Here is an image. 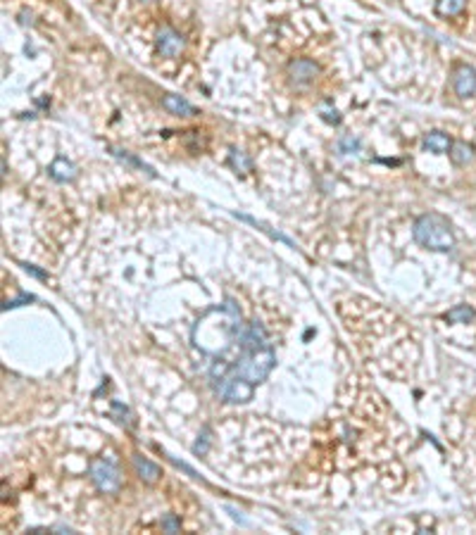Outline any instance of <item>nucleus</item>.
<instances>
[{"instance_id": "obj_1", "label": "nucleus", "mask_w": 476, "mask_h": 535, "mask_svg": "<svg viewBox=\"0 0 476 535\" xmlns=\"http://www.w3.org/2000/svg\"><path fill=\"white\" fill-rule=\"evenodd\" d=\"M243 316L234 298H226L221 305L205 312L193 326V345L205 355H224L236 345L243 331Z\"/></svg>"}, {"instance_id": "obj_2", "label": "nucleus", "mask_w": 476, "mask_h": 535, "mask_svg": "<svg viewBox=\"0 0 476 535\" xmlns=\"http://www.w3.org/2000/svg\"><path fill=\"white\" fill-rule=\"evenodd\" d=\"M412 236L422 248L431 252H450L455 248V233L450 221L443 215L436 212H426V215L417 217L412 224Z\"/></svg>"}, {"instance_id": "obj_3", "label": "nucleus", "mask_w": 476, "mask_h": 535, "mask_svg": "<svg viewBox=\"0 0 476 535\" xmlns=\"http://www.w3.org/2000/svg\"><path fill=\"white\" fill-rule=\"evenodd\" d=\"M274 367H277V355H274L272 345H265V347L241 350L238 360L231 364V371L238 373L241 378H246L252 386H257V383L267 381V376L272 373Z\"/></svg>"}, {"instance_id": "obj_4", "label": "nucleus", "mask_w": 476, "mask_h": 535, "mask_svg": "<svg viewBox=\"0 0 476 535\" xmlns=\"http://www.w3.org/2000/svg\"><path fill=\"white\" fill-rule=\"evenodd\" d=\"M212 386H215L217 395H219V397L224 400V402H229V404L250 402L252 391H255V386H252V383H248L246 378H241L234 371H229L224 378H219V381L212 383Z\"/></svg>"}, {"instance_id": "obj_5", "label": "nucleus", "mask_w": 476, "mask_h": 535, "mask_svg": "<svg viewBox=\"0 0 476 535\" xmlns=\"http://www.w3.org/2000/svg\"><path fill=\"white\" fill-rule=\"evenodd\" d=\"M89 476L93 481V485L98 488L105 495H115V492L122 488V474L112 461L107 459H93L89 466Z\"/></svg>"}, {"instance_id": "obj_6", "label": "nucleus", "mask_w": 476, "mask_h": 535, "mask_svg": "<svg viewBox=\"0 0 476 535\" xmlns=\"http://www.w3.org/2000/svg\"><path fill=\"white\" fill-rule=\"evenodd\" d=\"M319 76V65L307 57H300V60H293L288 65V81L291 86L296 88H303V86H310L314 79Z\"/></svg>"}, {"instance_id": "obj_7", "label": "nucleus", "mask_w": 476, "mask_h": 535, "mask_svg": "<svg viewBox=\"0 0 476 535\" xmlns=\"http://www.w3.org/2000/svg\"><path fill=\"white\" fill-rule=\"evenodd\" d=\"M155 45H158V53L162 57H177L184 50V36L172 27H162L155 36Z\"/></svg>"}, {"instance_id": "obj_8", "label": "nucleus", "mask_w": 476, "mask_h": 535, "mask_svg": "<svg viewBox=\"0 0 476 535\" xmlns=\"http://www.w3.org/2000/svg\"><path fill=\"white\" fill-rule=\"evenodd\" d=\"M453 91L457 98H472L476 93V69L469 65H457L453 69Z\"/></svg>"}, {"instance_id": "obj_9", "label": "nucleus", "mask_w": 476, "mask_h": 535, "mask_svg": "<svg viewBox=\"0 0 476 535\" xmlns=\"http://www.w3.org/2000/svg\"><path fill=\"white\" fill-rule=\"evenodd\" d=\"M133 469H136V476H138V479H141L143 483H148V485L158 483L160 476H162L160 466L155 464V461H150L148 457H143V455H133Z\"/></svg>"}, {"instance_id": "obj_10", "label": "nucleus", "mask_w": 476, "mask_h": 535, "mask_svg": "<svg viewBox=\"0 0 476 535\" xmlns=\"http://www.w3.org/2000/svg\"><path fill=\"white\" fill-rule=\"evenodd\" d=\"M162 107L169 114H177V117H195V114H198L195 105H191L186 98L177 96V93H167V96L162 98Z\"/></svg>"}, {"instance_id": "obj_11", "label": "nucleus", "mask_w": 476, "mask_h": 535, "mask_svg": "<svg viewBox=\"0 0 476 535\" xmlns=\"http://www.w3.org/2000/svg\"><path fill=\"white\" fill-rule=\"evenodd\" d=\"M453 138L448 136V133L443 131H429L426 136L422 138V148L429 150V153L433 155H446L450 153V148H453Z\"/></svg>"}, {"instance_id": "obj_12", "label": "nucleus", "mask_w": 476, "mask_h": 535, "mask_svg": "<svg viewBox=\"0 0 476 535\" xmlns=\"http://www.w3.org/2000/svg\"><path fill=\"white\" fill-rule=\"evenodd\" d=\"M48 174L53 181H58V184H69V181L76 179V167L74 162H69L67 157H55L53 164L48 167Z\"/></svg>"}, {"instance_id": "obj_13", "label": "nucleus", "mask_w": 476, "mask_h": 535, "mask_svg": "<svg viewBox=\"0 0 476 535\" xmlns=\"http://www.w3.org/2000/svg\"><path fill=\"white\" fill-rule=\"evenodd\" d=\"M448 155H450V160H453V164H457V167H464V164H469L474 160V148L469 143H464V141H455Z\"/></svg>"}, {"instance_id": "obj_14", "label": "nucleus", "mask_w": 476, "mask_h": 535, "mask_svg": "<svg viewBox=\"0 0 476 535\" xmlns=\"http://www.w3.org/2000/svg\"><path fill=\"white\" fill-rule=\"evenodd\" d=\"M443 319H446L448 324H472V321L476 319V309L469 307V305H457V307L446 312Z\"/></svg>"}, {"instance_id": "obj_15", "label": "nucleus", "mask_w": 476, "mask_h": 535, "mask_svg": "<svg viewBox=\"0 0 476 535\" xmlns=\"http://www.w3.org/2000/svg\"><path fill=\"white\" fill-rule=\"evenodd\" d=\"M226 162H229V167L234 169L236 174H248V171L252 169V160L248 157L243 150H238V148L229 150V160H226Z\"/></svg>"}, {"instance_id": "obj_16", "label": "nucleus", "mask_w": 476, "mask_h": 535, "mask_svg": "<svg viewBox=\"0 0 476 535\" xmlns=\"http://www.w3.org/2000/svg\"><path fill=\"white\" fill-rule=\"evenodd\" d=\"M112 155L119 160V162H124V164H129V167H133V169H141V171H146V174H150V176H155V169L150 167V164H146L143 160H138L136 155H131L129 150H117V148H112Z\"/></svg>"}, {"instance_id": "obj_17", "label": "nucleus", "mask_w": 476, "mask_h": 535, "mask_svg": "<svg viewBox=\"0 0 476 535\" xmlns=\"http://www.w3.org/2000/svg\"><path fill=\"white\" fill-rule=\"evenodd\" d=\"M467 8V0H436V12L441 17H457Z\"/></svg>"}, {"instance_id": "obj_18", "label": "nucleus", "mask_w": 476, "mask_h": 535, "mask_svg": "<svg viewBox=\"0 0 476 535\" xmlns=\"http://www.w3.org/2000/svg\"><path fill=\"white\" fill-rule=\"evenodd\" d=\"M238 219L241 221H246V224H252V226H257L260 231H265V233H269V236L274 238V241H281V243H286V245H291V248H296V243L291 241V238H286L283 233H279V231H272L267 224H262V221H257V219H252V217H248V215H236Z\"/></svg>"}, {"instance_id": "obj_19", "label": "nucleus", "mask_w": 476, "mask_h": 535, "mask_svg": "<svg viewBox=\"0 0 476 535\" xmlns=\"http://www.w3.org/2000/svg\"><path fill=\"white\" fill-rule=\"evenodd\" d=\"M112 419L124 426V428H131L133 422H131V412H129V407H124L122 402H112Z\"/></svg>"}, {"instance_id": "obj_20", "label": "nucleus", "mask_w": 476, "mask_h": 535, "mask_svg": "<svg viewBox=\"0 0 476 535\" xmlns=\"http://www.w3.org/2000/svg\"><path fill=\"white\" fill-rule=\"evenodd\" d=\"M360 138H353V136H345V138H340L338 141V150L343 155H355L357 150H360Z\"/></svg>"}, {"instance_id": "obj_21", "label": "nucleus", "mask_w": 476, "mask_h": 535, "mask_svg": "<svg viewBox=\"0 0 476 535\" xmlns=\"http://www.w3.org/2000/svg\"><path fill=\"white\" fill-rule=\"evenodd\" d=\"M162 531L164 533H179L181 531V521L177 514H164L162 516Z\"/></svg>"}, {"instance_id": "obj_22", "label": "nucleus", "mask_w": 476, "mask_h": 535, "mask_svg": "<svg viewBox=\"0 0 476 535\" xmlns=\"http://www.w3.org/2000/svg\"><path fill=\"white\" fill-rule=\"evenodd\" d=\"M208 445H210V428H203V435L198 438V443H195L193 452H195V455H205V452H208Z\"/></svg>"}, {"instance_id": "obj_23", "label": "nucleus", "mask_w": 476, "mask_h": 535, "mask_svg": "<svg viewBox=\"0 0 476 535\" xmlns=\"http://www.w3.org/2000/svg\"><path fill=\"white\" fill-rule=\"evenodd\" d=\"M34 295H29V293H22L19 298H14V300H8V303L3 305V309H12V307H19V305H24V303H34Z\"/></svg>"}, {"instance_id": "obj_24", "label": "nucleus", "mask_w": 476, "mask_h": 535, "mask_svg": "<svg viewBox=\"0 0 476 535\" xmlns=\"http://www.w3.org/2000/svg\"><path fill=\"white\" fill-rule=\"evenodd\" d=\"M322 119L329 124H340V114L329 105H322Z\"/></svg>"}, {"instance_id": "obj_25", "label": "nucleus", "mask_w": 476, "mask_h": 535, "mask_svg": "<svg viewBox=\"0 0 476 535\" xmlns=\"http://www.w3.org/2000/svg\"><path fill=\"white\" fill-rule=\"evenodd\" d=\"M22 269H24V272H27V274H31V276L41 279V281H48V274L41 272V269H36L34 264H22Z\"/></svg>"}, {"instance_id": "obj_26", "label": "nucleus", "mask_w": 476, "mask_h": 535, "mask_svg": "<svg viewBox=\"0 0 476 535\" xmlns=\"http://www.w3.org/2000/svg\"><path fill=\"white\" fill-rule=\"evenodd\" d=\"M143 3H150V0H143Z\"/></svg>"}]
</instances>
